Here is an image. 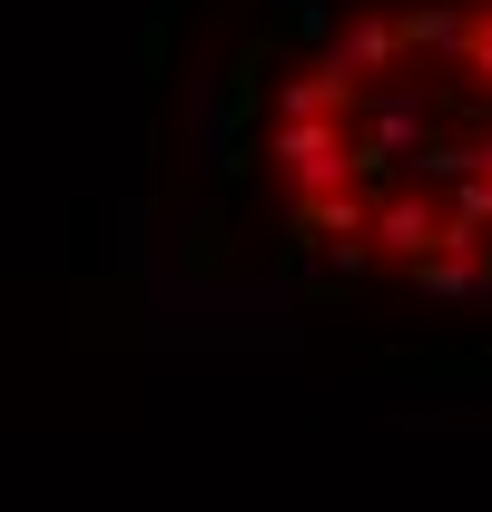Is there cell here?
Wrapping results in <instances>:
<instances>
[{
  "label": "cell",
  "instance_id": "obj_1",
  "mask_svg": "<svg viewBox=\"0 0 492 512\" xmlns=\"http://www.w3.org/2000/svg\"><path fill=\"white\" fill-rule=\"evenodd\" d=\"M266 158L286 168L296 197L345 188V119H276V128H266Z\"/></svg>",
  "mask_w": 492,
  "mask_h": 512
},
{
  "label": "cell",
  "instance_id": "obj_2",
  "mask_svg": "<svg viewBox=\"0 0 492 512\" xmlns=\"http://www.w3.org/2000/svg\"><path fill=\"white\" fill-rule=\"evenodd\" d=\"M355 99H365V79L335 50H315L296 79H276V119H355Z\"/></svg>",
  "mask_w": 492,
  "mask_h": 512
},
{
  "label": "cell",
  "instance_id": "obj_3",
  "mask_svg": "<svg viewBox=\"0 0 492 512\" xmlns=\"http://www.w3.org/2000/svg\"><path fill=\"white\" fill-rule=\"evenodd\" d=\"M286 227H296V247H315V237H325V247H335V237H365V197L355 188H315V197L286 207Z\"/></svg>",
  "mask_w": 492,
  "mask_h": 512
},
{
  "label": "cell",
  "instance_id": "obj_4",
  "mask_svg": "<svg viewBox=\"0 0 492 512\" xmlns=\"http://www.w3.org/2000/svg\"><path fill=\"white\" fill-rule=\"evenodd\" d=\"M335 60L355 69V79H384V69L404 60V40H394V10H355V20L335 30Z\"/></svg>",
  "mask_w": 492,
  "mask_h": 512
},
{
  "label": "cell",
  "instance_id": "obj_5",
  "mask_svg": "<svg viewBox=\"0 0 492 512\" xmlns=\"http://www.w3.org/2000/svg\"><path fill=\"white\" fill-rule=\"evenodd\" d=\"M365 227H374V247H394V256H424L443 217L424 207V188H394L384 207H365Z\"/></svg>",
  "mask_w": 492,
  "mask_h": 512
},
{
  "label": "cell",
  "instance_id": "obj_6",
  "mask_svg": "<svg viewBox=\"0 0 492 512\" xmlns=\"http://www.w3.org/2000/svg\"><path fill=\"white\" fill-rule=\"evenodd\" d=\"M414 286H424V296H483L492 266H483V247H424L414 256Z\"/></svg>",
  "mask_w": 492,
  "mask_h": 512
},
{
  "label": "cell",
  "instance_id": "obj_7",
  "mask_svg": "<svg viewBox=\"0 0 492 512\" xmlns=\"http://www.w3.org/2000/svg\"><path fill=\"white\" fill-rule=\"evenodd\" d=\"M394 40L424 50V60H453V40H463V0H414V10L394 20Z\"/></svg>",
  "mask_w": 492,
  "mask_h": 512
},
{
  "label": "cell",
  "instance_id": "obj_8",
  "mask_svg": "<svg viewBox=\"0 0 492 512\" xmlns=\"http://www.w3.org/2000/svg\"><path fill=\"white\" fill-rule=\"evenodd\" d=\"M453 227L492 237V168H463V178H453Z\"/></svg>",
  "mask_w": 492,
  "mask_h": 512
},
{
  "label": "cell",
  "instance_id": "obj_9",
  "mask_svg": "<svg viewBox=\"0 0 492 512\" xmlns=\"http://www.w3.org/2000/svg\"><path fill=\"white\" fill-rule=\"evenodd\" d=\"M453 60L473 69V79H492V10H463V40H453Z\"/></svg>",
  "mask_w": 492,
  "mask_h": 512
}]
</instances>
